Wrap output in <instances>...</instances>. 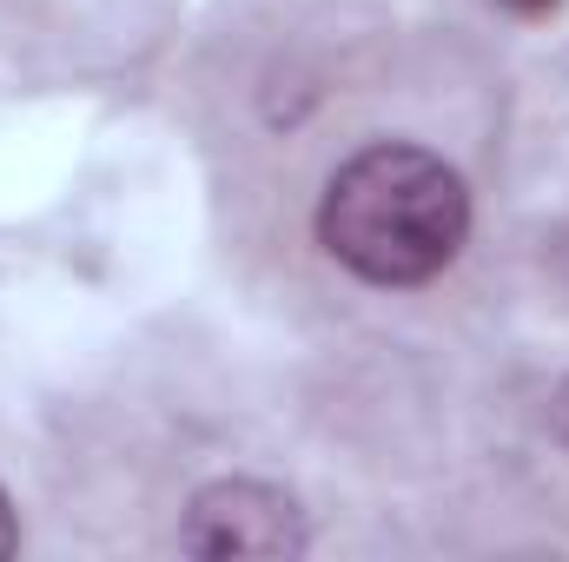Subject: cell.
Here are the masks:
<instances>
[{
    "label": "cell",
    "instance_id": "1",
    "mask_svg": "<svg viewBox=\"0 0 569 562\" xmlns=\"http://www.w3.org/2000/svg\"><path fill=\"white\" fill-rule=\"evenodd\" d=\"M470 239V192L457 165L405 140L351 152L318 199V245L365 284L411 291L457 265Z\"/></svg>",
    "mask_w": 569,
    "mask_h": 562
},
{
    "label": "cell",
    "instance_id": "2",
    "mask_svg": "<svg viewBox=\"0 0 569 562\" xmlns=\"http://www.w3.org/2000/svg\"><path fill=\"white\" fill-rule=\"evenodd\" d=\"M305 543L311 536H305L298 503L272 483H252V476L199 490L186 523H179L186 556H305Z\"/></svg>",
    "mask_w": 569,
    "mask_h": 562
},
{
    "label": "cell",
    "instance_id": "3",
    "mask_svg": "<svg viewBox=\"0 0 569 562\" xmlns=\"http://www.w3.org/2000/svg\"><path fill=\"white\" fill-rule=\"evenodd\" d=\"M13 550H20V523H13V503L0 490V556H13Z\"/></svg>",
    "mask_w": 569,
    "mask_h": 562
},
{
    "label": "cell",
    "instance_id": "4",
    "mask_svg": "<svg viewBox=\"0 0 569 562\" xmlns=\"http://www.w3.org/2000/svg\"><path fill=\"white\" fill-rule=\"evenodd\" d=\"M497 7H510V13H523V20H537V13H557L563 0H497Z\"/></svg>",
    "mask_w": 569,
    "mask_h": 562
},
{
    "label": "cell",
    "instance_id": "5",
    "mask_svg": "<svg viewBox=\"0 0 569 562\" xmlns=\"http://www.w3.org/2000/svg\"><path fill=\"white\" fill-rule=\"evenodd\" d=\"M550 418H557V436L569 443V384L557 391V404H550Z\"/></svg>",
    "mask_w": 569,
    "mask_h": 562
}]
</instances>
